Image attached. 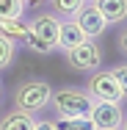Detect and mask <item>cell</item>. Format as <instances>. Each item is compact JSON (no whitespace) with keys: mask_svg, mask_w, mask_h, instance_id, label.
Returning a JSON list of instances; mask_svg holds the SVG:
<instances>
[{"mask_svg":"<svg viewBox=\"0 0 127 130\" xmlns=\"http://www.w3.org/2000/svg\"><path fill=\"white\" fill-rule=\"evenodd\" d=\"M58 25L61 20L52 11H39L28 20V36H25V47L39 55H50L58 50Z\"/></svg>","mask_w":127,"mask_h":130,"instance_id":"6da1fadb","label":"cell"},{"mask_svg":"<svg viewBox=\"0 0 127 130\" xmlns=\"http://www.w3.org/2000/svg\"><path fill=\"white\" fill-rule=\"evenodd\" d=\"M50 108L55 113V119H77V116H88L91 113L94 97L83 86H64V89H52Z\"/></svg>","mask_w":127,"mask_h":130,"instance_id":"7a4b0ae2","label":"cell"},{"mask_svg":"<svg viewBox=\"0 0 127 130\" xmlns=\"http://www.w3.org/2000/svg\"><path fill=\"white\" fill-rule=\"evenodd\" d=\"M52 86L42 78H25L14 86V108L25 111L30 116H36L39 111H44L50 105Z\"/></svg>","mask_w":127,"mask_h":130,"instance_id":"3957f363","label":"cell"},{"mask_svg":"<svg viewBox=\"0 0 127 130\" xmlns=\"http://www.w3.org/2000/svg\"><path fill=\"white\" fill-rule=\"evenodd\" d=\"M64 58H66V64H69L72 69L91 75V72H97L102 67V47H100L97 39H86V42L75 44L72 50H66Z\"/></svg>","mask_w":127,"mask_h":130,"instance_id":"277c9868","label":"cell"},{"mask_svg":"<svg viewBox=\"0 0 127 130\" xmlns=\"http://www.w3.org/2000/svg\"><path fill=\"white\" fill-rule=\"evenodd\" d=\"M86 91L94 97V103H124V91L116 83L111 69H97L86 83Z\"/></svg>","mask_w":127,"mask_h":130,"instance_id":"5b68a950","label":"cell"},{"mask_svg":"<svg viewBox=\"0 0 127 130\" xmlns=\"http://www.w3.org/2000/svg\"><path fill=\"white\" fill-rule=\"evenodd\" d=\"M88 119L97 130H119L124 122V108L122 103H94Z\"/></svg>","mask_w":127,"mask_h":130,"instance_id":"8992f818","label":"cell"},{"mask_svg":"<svg viewBox=\"0 0 127 130\" xmlns=\"http://www.w3.org/2000/svg\"><path fill=\"white\" fill-rule=\"evenodd\" d=\"M72 20L77 22V28L83 30V36H86V39H100L102 33H105V28H108L105 17L100 14V8H97L91 0H88V3H83V8L77 11Z\"/></svg>","mask_w":127,"mask_h":130,"instance_id":"52a82bcc","label":"cell"},{"mask_svg":"<svg viewBox=\"0 0 127 130\" xmlns=\"http://www.w3.org/2000/svg\"><path fill=\"white\" fill-rule=\"evenodd\" d=\"M80 42H86V36L77 28V22L75 20H61V25H58V50L66 53V50H72L75 44H80Z\"/></svg>","mask_w":127,"mask_h":130,"instance_id":"ba28073f","label":"cell"},{"mask_svg":"<svg viewBox=\"0 0 127 130\" xmlns=\"http://www.w3.org/2000/svg\"><path fill=\"white\" fill-rule=\"evenodd\" d=\"M94 6L100 8V14L105 17L108 25H116V22L127 20V0H94Z\"/></svg>","mask_w":127,"mask_h":130,"instance_id":"9c48e42d","label":"cell"},{"mask_svg":"<svg viewBox=\"0 0 127 130\" xmlns=\"http://www.w3.org/2000/svg\"><path fill=\"white\" fill-rule=\"evenodd\" d=\"M33 127H36V116H30L20 108L0 116V130H33Z\"/></svg>","mask_w":127,"mask_h":130,"instance_id":"30bf717a","label":"cell"},{"mask_svg":"<svg viewBox=\"0 0 127 130\" xmlns=\"http://www.w3.org/2000/svg\"><path fill=\"white\" fill-rule=\"evenodd\" d=\"M0 33L20 47V44H25V36H28V20L25 17L22 20H0Z\"/></svg>","mask_w":127,"mask_h":130,"instance_id":"8fae6325","label":"cell"},{"mask_svg":"<svg viewBox=\"0 0 127 130\" xmlns=\"http://www.w3.org/2000/svg\"><path fill=\"white\" fill-rule=\"evenodd\" d=\"M83 3H88V0H47L50 11L58 20H72L77 11L83 8Z\"/></svg>","mask_w":127,"mask_h":130,"instance_id":"7c38bea8","label":"cell"},{"mask_svg":"<svg viewBox=\"0 0 127 130\" xmlns=\"http://www.w3.org/2000/svg\"><path fill=\"white\" fill-rule=\"evenodd\" d=\"M25 11V0H0V20H22Z\"/></svg>","mask_w":127,"mask_h":130,"instance_id":"4fadbf2b","label":"cell"},{"mask_svg":"<svg viewBox=\"0 0 127 130\" xmlns=\"http://www.w3.org/2000/svg\"><path fill=\"white\" fill-rule=\"evenodd\" d=\"M14 55H17V44L8 42L3 33H0V69H8L14 64Z\"/></svg>","mask_w":127,"mask_h":130,"instance_id":"5bb4252c","label":"cell"},{"mask_svg":"<svg viewBox=\"0 0 127 130\" xmlns=\"http://www.w3.org/2000/svg\"><path fill=\"white\" fill-rule=\"evenodd\" d=\"M55 127L58 130H97L91 125L88 116H77V119H55Z\"/></svg>","mask_w":127,"mask_h":130,"instance_id":"9a60e30c","label":"cell"},{"mask_svg":"<svg viewBox=\"0 0 127 130\" xmlns=\"http://www.w3.org/2000/svg\"><path fill=\"white\" fill-rule=\"evenodd\" d=\"M111 72H113V78H116V83L122 86V91H124V97H127V61H122V64H116V67H111Z\"/></svg>","mask_w":127,"mask_h":130,"instance_id":"2e32d148","label":"cell"},{"mask_svg":"<svg viewBox=\"0 0 127 130\" xmlns=\"http://www.w3.org/2000/svg\"><path fill=\"white\" fill-rule=\"evenodd\" d=\"M116 47H119V53H122V55H127V28H122V30H119V36H116Z\"/></svg>","mask_w":127,"mask_h":130,"instance_id":"e0dca14e","label":"cell"},{"mask_svg":"<svg viewBox=\"0 0 127 130\" xmlns=\"http://www.w3.org/2000/svg\"><path fill=\"white\" fill-rule=\"evenodd\" d=\"M33 130H58V127H55V119H39Z\"/></svg>","mask_w":127,"mask_h":130,"instance_id":"ac0fdd59","label":"cell"},{"mask_svg":"<svg viewBox=\"0 0 127 130\" xmlns=\"http://www.w3.org/2000/svg\"><path fill=\"white\" fill-rule=\"evenodd\" d=\"M47 0H25V8H39V6H44Z\"/></svg>","mask_w":127,"mask_h":130,"instance_id":"d6986e66","label":"cell"},{"mask_svg":"<svg viewBox=\"0 0 127 130\" xmlns=\"http://www.w3.org/2000/svg\"><path fill=\"white\" fill-rule=\"evenodd\" d=\"M122 130H127V113H124V122H122Z\"/></svg>","mask_w":127,"mask_h":130,"instance_id":"ffe728a7","label":"cell"},{"mask_svg":"<svg viewBox=\"0 0 127 130\" xmlns=\"http://www.w3.org/2000/svg\"><path fill=\"white\" fill-rule=\"evenodd\" d=\"M0 89H3V83H0ZM0 94H3V91H0Z\"/></svg>","mask_w":127,"mask_h":130,"instance_id":"44dd1931","label":"cell"},{"mask_svg":"<svg viewBox=\"0 0 127 130\" xmlns=\"http://www.w3.org/2000/svg\"><path fill=\"white\" fill-rule=\"evenodd\" d=\"M91 3H94V0H91Z\"/></svg>","mask_w":127,"mask_h":130,"instance_id":"7402d4cb","label":"cell"},{"mask_svg":"<svg viewBox=\"0 0 127 130\" xmlns=\"http://www.w3.org/2000/svg\"><path fill=\"white\" fill-rule=\"evenodd\" d=\"M119 130H122V127H119Z\"/></svg>","mask_w":127,"mask_h":130,"instance_id":"603a6c76","label":"cell"}]
</instances>
